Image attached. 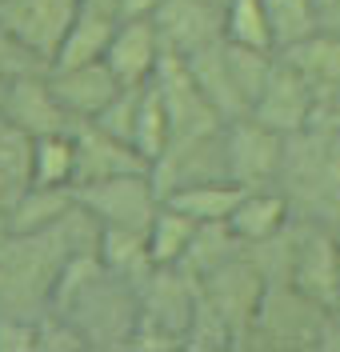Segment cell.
Segmentation results:
<instances>
[{"instance_id":"19","label":"cell","mask_w":340,"mask_h":352,"mask_svg":"<svg viewBox=\"0 0 340 352\" xmlns=\"http://www.w3.org/2000/svg\"><path fill=\"white\" fill-rule=\"evenodd\" d=\"M113 32H116V16L80 8L76 21L68 24L65 41H60V48H56V56H52L48 68H76V65L104 60L109 56V44H113Z\"/></svg>"},{"instance_id":"21","label":"cell","mask_w":340,"mask_h":352,"mask_svg":"<svg viewBox=\"0 0 340 352\" xmlns=\"http://www.w3.org/2000/svg\"><path fill=\"white\" fill-rule=\"evenodd\" d=\"M72 204H76V192H72V188L32 184V188L0 217V232H41L48 224H56Z\"/></svg>"},{"instance_id":"29","label":"cell","mask_w":340,"mask_h":352,"mask_svg":"<svg viewBox=\"0 0 340 352\" xmlns=\"http://www.w3.org/2000/svg\"><path fill=\"white\" fill-rule=\"evenodd\" d=\"M225 41L245 44V48L276 52L272 24H269V12H264V0H228L225 4Z\"/></svg>"},{"instance_id":"31","label":"cell","mask_w":340,"mask_h":352,"mask_svg":"<svg viewBox=\"0 0 340 352\" xmlns=\"http://www.w3.org/2000/svg\"><path fill=\"white\" fill-rule=\"evenodd\" d=\"M276 52L317 32V0H264Z\"/></svg>"},{"instance_id":"33","label":"cell","mask_w":340,"mask_h":352,"mask_svg":"<svg viewBox=\"0 0 340 352\" xmlns=\"http://www.w3.org/2000/svg\"><path fill=\"white\" fill-rule=\"evenodd\" d=\"M140 88H144V85H140ZM140 88H120L113 100L100 109V116H96L92 124H100L104 132H113V136H120V140H128V144H133V120H136Z\"/></svg>"},{"instance_id":"24","label":"cell","mask_w":340,"mask_h":352,"mask_svg":"<svg viewBox=\"0 0 340 352\" xmlns=\"http://www.w3.org/2000/svg\"><path fill=\"white\" fill-rule=\"evenodd\" d=\"M96 256H100V264H104L109 272L133 280V285H140V280L157 268L152 256H148V236H144L140 228H104V224H100Z\"/></svg>"},{"instance_id":"38","label":"cell","mask_w":340,"mask_h":352,"mask_svg":"<svg viewBox=\"0 0 340 352\" xmlns=\"http://www.w3.org/2000/svg\"><path fill=\"white\" fill-rule=\"evenodd\" d=\"M317 349H340V316H337V312H328V316H324V329H320Z\"/></svg>"},{"instance_id":"5","label":"cell","mask_w":340,"mask_h":352,"mask_svg":"<svg viewBox=\"0 0 340 352\" xmlns=\"http://www.w3.org/2000/svg\"><path fill=\"white\" fill-rule=\"evenodd\" d=\"M152 184H157L160 200L177 188L188 184H204V180H225L228 160H225V124L212 132H192V136H172L168 148L152 160ZM232 180V176H228Z\"/></svg>"},{"instance_id":"27","label":"cell","mask_w":340,"mask_h":352,"mask_svg":"<svg viewBox=\"0 0 340 352\" xmlns=\"http://www.w3.org/2000/svg\"><path fill=\"white\" fill-rule=\"evenodd\" d=\"M168 140H172V120H168V112H164V100L157 96V88L152 85H144L140 88V100H136L133 148L144 156L148 168H152V160L168 148Z\"/></svg>"},{"instance_id":"1","label":"cell","mask_w":340,"mask_h":352,"mask_svg":"<svg viewBox=\"0 0 340 352\" xmlns=\"http://www.w3.org/2000/svg\"><path fill=\"white\" fill-rule=\"evenodd\" d=\"M80 329L89 349H128L140 324V292L133 280L109 272L96 252H80L65 264L52 288V305Z\"/></svg>"},{"instance_id":"17","label":"cell","mask_w":340,"mask_h":352,"mask_svg":"<svg viewBox=\"0 0 340 352\" xmlns=\"http://www.w3.org/2000/svg\"><path fill=\"white\" fill-rule=\"evenodd\" d=\"M288 220H293V204L280 192V184H264V188H245L236 212L228 217V228L245 244H256L276 236Z\"/></svg>"},{"instance_id":"36","label":"cell","mask_w":340,"mask_h":352,"mask_svg":"<svg viewBox=\"0 0 340 352\" xmlns=\"http://www.w3.org/2000/svg\"><path fill=\"white\" fill-rule=\"evenodd\" d=\"M160 0H116V16L120 21H148L157 12Z\"/></svg>"},{"instance_id":"14","label":"cell","mask_w":340,"mask_h":352,"mask_svg":"<svg viewBox=\"0 0 340 352\" xmlns=\"http://www.w3.org/2000/svg\"><path fill=\"white\" fill-rule=\"evenodd\" d=\"M48 88H52L56 104L76 124H84V120H96L100 109L124 85L113 76V68L104 65V60H96V65H76V68H48Z\"/></svg>"},{"instance_id":"11","label":"cell","mask_w":340,"mask_h":352,"mask_svg":"<svg viewBox=\"0 0 340 352\" xmlns=\"http://www.w3.org/2000/svg\"><path fill=\"white\" fill-rule=\"evenodd\" d=\"M300 220V236H296V256H293V280L304 296H313L328 308L340 292V228L317 224V220Z\"/></svg>"},{"instance_id":"26","label":"cell","mask_w":340,"mask_h":352,"mask_svg":"<svg viewBox=\"0 0 340 352\" xmlns=\"http://www.w3.org/2000/svg\"><path fill=\"white\" fill-rule=\"evenodd\" d=\"M245 252V241L228 228V220H216V224H196V236L188 244V252H184L181 268H188L196 280L208 276V272H216L220 264L236 261Z\"/></svg>"},{"instance_id":"13","label":"cell","mask_w":340,"mask_h":352,"mask_svg":"<svg viewBox=\"0 0 340 352\" xmlns=\"http://www.w3.org/2000/svg\"><path fill=\"white\" fill-rule=\"evenodd\" d=\"M148 85L157 88V96L164 100V112H168V120H172V136L212 132V129L225 124L220 112L204 100V92H201V85L192 80V72H188V65H184V56L164 52Z\"/></svg>"},{"instance_id":"15","label":"cell","mask_w":340,"mask_h":352,"mask_svg":"<svg viewBox=\"0 0 340 352\" xmlns=\"http://www.w3.org/2000/svg\"><path fill=\"white\" fill-rule=\"evenodd\" d=\"M72 136H76V184L109 180V176H124V173H148V160L136 153L128 140L104 132L92 120L76 124Z\"/></svg>"},{"instance_id":"37","label":"cell","mask_w":340,"mask_h":352,"mask_svg":"<svg viewBox=\"0 0 340 352\" xmlns=\"http://www.w3.org/2000/svg\"><path fill=\"white\" fill-rule=\"evenodd\" d=\"M317 28L340 36V0H317Z\"/></svg>"},{"instance_id":"32","label":"cell","mask_w":340,"mask_h":352,"mask_svg":"<svg viewBox=\"0 0 340 352\" xmlns=\"http://www.w3.org/2000/svg\"><path fill=\"white\" fill-rule=\"evenodd\" d=\"M48 349L52 352L56 349H89L80 329L68 320L65 312H56V308H45L36 316V352H48Z\"/></svg>"},{"instance_id":"25","label":"cell","mask_w":340,"mask_h":352,"mask_svg":"<svg viewBox=\"0 0 340 352\" xmlns=\"http://www.w3.org/2000/svg\"><path fill=\"white\" fill-rule=\"evenodd\" d=\"M72 132L32 136V184H48V188L76 184V136Z\"/></svg>"},{"instance_id":"6","label":"cell","mask_w":340,"mask_h":352,"mask_svg":"<svg viewBox=\"0 0 340 352\" xmlns=\"http://www.w3.org/2000/svg\"><path fill=\"white\" fill-rule=\"evenodd\" d=\"M284 132L269 129L264 120H256L252 112L225 120V160H228V176L245 188H264L276 184L280 164H284Z\"/></svg>"},{"instance_id":"2","label":"cell","mask_w":340,"mask_h":352,"mask_svg":"<svg viewBox=\"0 0 340 352\" xmlns=\"http://www.w3.org/2000/svg\"><path fill=\"white\" fill-rule=\"evenodd\" d=\"M276 184L293 204V217L340 228V140L332 132H293Z\"/></svg>"},{"instance_id":"8","label":"cell","mask_w":340,"mask_h":352,"mask_svg":"<svg viewBox=\"0 0 340 352\" xmlns=\"http://www.w3.org/2000/svg\"><path fill=\"white\" fill-rule=\"evenodd\" d=\"M264 288H269V280H264V276L256 272V264L240 252L236 261H228V264H220L216 272L201 276V300L225 320V329L232 332V340L245 344L252 320H256V308H260Z\"/></svg>"},{"instance_id":"40","label":"cell","mask_w":340,"mask_h":352,"mask_svg":"<svg viewBox=\"0 0 340 352\" xmlns=\"http://www.w3.org/2000/svg\"><path fill=\"white\" fill-rule=\"evenodd\" d=\"M216 4H228V0H216Z\"/></svg>"},{"instance_id":"9","label":"cell","mask_w":340,"mask_h":352,"mask_svg":"<svg viewBox=\"0 0 340 352\" xmlns=\"http://www.w3.org/2000/svg\"><path fill=\"white\" fill-rule=\"evenodd\" d=\"M0 120L16 124L28 136L76 129V120L56 104V96L48 88V68H28V72H16L0 85Z\"/></svg>"},{"instance_id":"34","label":"cell","mask_w":340,"mask_h":352,"mask_svg":"<svg viewBox=\"0 0 340 352\" xmlns=\"http://www.w3.org/2000/svg\"><path fill=\"white\" fill-rule=\"evenodd\" d=\"M36 352V320L0 312V352Z\"/></svg>"},{"instance_id":"7","label":"cell","mask_w":340,"mask_h":352,"mask_svg":"<svg viewBox=\"0 0 340 352\" xmlns=\"http://www.w3.org/2000/svg\"><path fill=\"white\" fill-rule=\"evenodd\" d=\"M76 12H80V0H0V28L36 65L48 68Z\"/></svg>"},{"instance_id":"3","label":"cell","mask_w":340,"mask_h":352,"mask_svg":"<svg viewBox=\"0 0 340 352\" xmlns=\"http://www.w3.org/2000/svg\"><path fill=\"white\" fill-rule=\"evenodd\" d=\"M328 308L304 296L296 285H269L256 308L245 344H276V349H317Z\"/></svg>"},{"instance_id":"30","label":"cell","mask_w":340,"mask_h":352,"mask_svg":"<svg viewBox=\"0 0 340 352\" xmlns=\"http://www.w3.org/2000/svg\"><path fill=\"white\" fill-rule=\"evenodd\" d=\"M225 52H228V68H232L236 92H240L245 109L252 112V104H256V96H260V88H264V80H269V72H272L276 52H264V48H245V44H232V41H225Z\"/></svg>"},{"instance_id":"16","label":"cell","mask_w":340,"mask_h":352,"mask_svg":"<svg viewBox=\"0 0 340 352\" xmlns=\"http://www.w3.org/2000/svg\"><path fill=\"white\" fill-rule=\"evenodd\" d=\"M160 56H164V44H160L152 21H116L104 65L113 68V76L124 88L148 85L160 65Z\"/></svg>"},{"instance_id":"12","label":"cell","mask_w":340,"mask_h":352,"mask_svg":"<svg viewBox=\"0 0 340 352\" xmlns=\"http://www.w3.org/2000/svg\"><path fill=\"white\" fill-rule=\"evenodd\" d=\"M252 116L264 120L269 129L284 132V136L313 129V116H317V88L308 85V80L276 52L269 80L260 88L256 104H252Z\"/></svg>"},{"instance_id":"20","label":"cell","mask_w":340,"mask_h":352,"mask_svg":"<svg viewBox=\"0 0 340 352\" xmlns=\"http://www.w3.org/2000/svg\"><path fill=\"white\" fill-rule=\"evenodd\" d=\"M245 197V184L236 180H204V184H188V188H177L168 192L164 204H172L177 212H184L196 224H216V220H228L236 212V204Z\"/></svg>"},{"instance_id":"39","label":"cell","mask_w":340,"mask_h":352,"mask_svg":"<svg viewBox=\"0 0 340 352\" xmlns=\"http://www.w3.org/2000/svg\"><path fill=\"white\" fill-rule=\"evenodd\" d=\"M80 8L89 12H104V16H116V0H80ZM120 21V16H116Z\"/></svg>"},{"instance_id":"28","label":"cell","mask_w":340,"mask_h":352,"mask_svg":"<svg viewBox=\"0 0 340 352\" xmlns=\"http://www.w3.org/2000/svg\"><path fill=\"white\" fill-rule=\"evenodd\" d=\"M148 256L152 264H181L188 244L196 236V220H188L184 212H177L172 204H160L152 224H148Z\"/></svg>"},{"instance_id":"22","label":"cell","mask_w":340,"mask_h":352,"mask_svg":"<svg viewBox=\"0 0 340 352\" xmlns=\"http://www.w3.org/2000/svg\"><path fill=\"white\" fill-rule=\"evenodd\" d=\"M280 56H284L308 85L317 88V96L324 92V88L340 85V36H332V32H320L317 28L313 36H304V41L280 48Z\"/></svg>"},{"instance_id":"35","label":"cell","mask_w":340,"mask_h":352,"mask_svg":"<svg viewBox=\"0 0 340 352\" xmlns=\"http://www.w3.org/2000/svg\"><path fill=\"white\" fill-rule=\"evenodd\" d=\"M313 129H324L340 136V85L324 88L317 96V116H313Z\"/></svg>"},{"instance_id":"23","label":"cell","mask_w":340,"mask_h":352,"mask_svg":"<svg viewBox=\"0 0 340 352\" xmlns=\"http://www.w3.org/2000/svg\"><path fill=\"white\" fill-rule=\"evenodd\" d=\"M32 188V136L0 120V217Z\"/></svg>"},{"instance_id":"10","label":"cell","mask_w":340,"mask_h":352,"mask_svg":"<svg viewBox=\"0 0 340 352\" xmlns=\"http://www.w3.org/2000/svg\"><path fill=\"white\" fill-rule=\"evenodd\" d=\"M164 52L192 56L208 44L225 41V4L216 0H160L148 16Z\"/></svg>"},{"instance_id":"4","label":"cell","mask_w":340,"mask_h":352,"mask_svg":"<svg viewBox=\"0 0 340 352\" xmlns=\"http://www.w3.org/2000/svg\"><path fill=\"white\" fill-rule=\"evenodd\" d=\"M76 204L89 208L104 228H140L148 232V224L164 204L148 173H124L109 180H89V184H72Z\"/></svg>"},{"instance_id":"18","label":"cell","mask_w":340,"mask_h":352,"mask_svg":"<svg viewBox=\"0 0 340 352\" xmlns=\"http://www.w3.org/2000/svg\"><path fill=\"white\" fill-rule=\"evenodd\" d=\"M184 65L192 72V80L201 85L204 100L220 112V120H236V116L249 112L245 100H240V92H236V80H232L225 41H216V44H208V48H201V52H192V56H184Z\"/></svg>"}]
</instances>
